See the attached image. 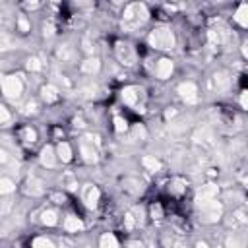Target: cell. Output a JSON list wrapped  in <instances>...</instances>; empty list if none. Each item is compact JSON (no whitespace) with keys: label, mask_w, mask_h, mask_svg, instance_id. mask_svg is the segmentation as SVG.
<instances>
[{"label":"cell","mask_w":248,"mask_h":248,"mask_svg":"<svg viewBox=\"0 0 248 248\" xmlns=\"http://www.w3.org/2000/svg\"><path fill=\"white\" fill-rule=\"evenodd\" d=\"M149 19V10L143 2H132L124 8V14H122V27L132 31V29H138L140 25H143L145 21Z\"/></svg>","instance_id":"1"},{"label":"cell","mask_w":248,"mask_h":248,"mask_svg":"<svg viewBox=\"0 0 248 248\" xmlns=\"http://www.w3.org/2000/svg\"><path fill=\"white\" fill-rule=\"evenodd\" d=\"M196 209L200 215L202 223H217L223 217V202H219L217 198L211 200H196Z\"/></svg>","instance_id":"2"},{"label":"cell","mask_w":248,"mask_h":248,"mask_svg":"<svg viewBox=\"0 0 248 248\" xmlns=\"http://www.w3.org/2000/svg\"><path fill=\"white\" fill-rule=\"evenodd\" d=\"M0 87H2V93L8 101L12 103H17L23 95V89H25V83L21 79L19 74H8V76H2L0 79Z\"/></svg>","instance_id":"3"},{"label":"cell","mask_w":248,"mask_h":248,"mask_svg":"<svg viewBox=\"0 0 248 248\" xmlns=\"http://www.w3.org/2000/svg\"><path fill=\"white\" fill-rule=\"evenodd\" d=\"M147 43L151 48H157V50H170L174 48L176 45V37L174 33L169 29V27H155L149 37H147Z\"/></svg>","instance_id":"4"},{"label":"cell","mask_w":248,"mask_h":248,"mask_svg":"<svg viewBox=\"0 0 248 248\" xmlns=\"http://www.w3.org/2000/svg\"><path fill=\"white\" fill-rule=\"evenodd\" d=\"M120 97H122V103H124L126 107H130V108H134V110H143L145 93H143L141 87H138V85H128V87L122 89Z\"/></svg>","instance_id":"5"},{"label":"cell","mask_w":248,"mask_h":248,"mask_svg":"<svg viewBox=\"0 0 248 248\" xmlns=\"http://www.w3.org/2000/svg\"><path fill=\"white\" fill-rule=\"evenodd\" d=\"M79 155H81V159L85 161V163H89V165H95L97 161H99V145L95 143V141H91L89 138H81L79 140Z\"/></svg>","instance_id":"6"},{"label":"cell","mask_w":248,"mask_h":248,"mask_svg":"<svg viewBox=\"0 0 248 248\" xmlns=\"http://www.w3.org/2000/svg\"><path fill=\"white\" fill-rule=\"evenodd\" d=\"M114 54H116V58H118V62L122 66H128L130 68V66H134L138 62V54H136L134 46L128 45V43H116Z\"/></svg>","instance_id":"7"},{"label":"cell","mask_w":248,"mask_h":248,"mask_svg":"<svg viewBox=\"0 0 248 248\" xmlns=\"http://www.w3.org/2000/svg\"><path fill=\"white\" fill-rule=\"evenodd\" d=\"M176 93H178V97H180V99H182L186 105H194V103H198V99H200L198 85H196L194 81H190V79H186V81L178 83Z\"/></svg>","instance_id":"8"},{"label":"cell","mask_w":248,"mask_h":248,"mask_svg":"<svg viewBox=\"0 0 248 248\" xmlns=\"http://www.w3.org/2000/svg\"><path fill=\"white\" fill-rule=\"evenodd\" d=\"M79 196H81V202H83L89 209H95L97 203H99V200H101L99 188H97L95 184H91V182H87V184H83V186L79 188Z\"/></svg>","instance_id":"9"},{"label":"cell","mask_w":248,"mask_h":248,"mask_svg":"<svg viewBox=\"0 0 248 248\" xmlns=\"http://www.w3.org/2000/svg\"><path fill=\"white\" fill-rule=\"evenodd\" d=\"M39 161L45 169H56L58 165V157H56V149L52 145H45L39 153Z\"/></svg>","instance_id":"10"},{"label":"cell","mask_w":248,"mask_h":248,"mask_svg":"<svg viewBox=\"0 0 248 248\" xmlns=\"http://www.w3.org/2000/svg\"><path fill=\"white\" fill-rule=\"evenodd\" d=\"M79 70H81V74H85V76H97V74L101 72V58L95 56V54L85 56V60L79 64Z\"/></svg>","instance_id":"11"},{"label":"cell","mask_w":248,"mask_h":248,"mask_svg":"<svg viewBox=\"0 0 248 248\" xmlns=\"http://www.w3.org/2000/svg\"><path fill=\"white\" fill-rule=\"evenodd\" d=\"M174 72V62L170 58H159L155 64V76L157 79H169Z\"/></svg>","instance_id":"12"},{"label":"cell","mask_w":248,"mask_h":248,"mask_svg":"<svg viewBox=\"0 0 248 248\" xmlns=\"http://www.w3.org/2000/svg\"><path fill=\"white\" fill-rule=\"evenodd\" d=\"M41 99L46 103V105H52L60 99V89L54 85V83H45L41 87Z\"/></svg>","instance_id":"13"},{"label":"cell","mask_w":248,"mask_h":248,"mask_svg":"<svg viewBox=\"0 0 248 248\" xmlns=\"http://www.w3.org/2000/svg\"><path fill=\"white\" fill-rule=\"evenodd\" d=\"M213 87L217 91H227L231 87V74L227 70H217L213 74Z\"/></svg>","instance_id":"14"},{"label":"cell","mask_w":248,"mask_h":248,"mask_svg":"<svg viewBox=\"0 0 248 248\" xmlns=\"http://www.w3.org/2000/svg\"><path fill=\"white\" fill-rule=\"evenodd\" d=\"M76 56H78V50H76L72 45H68V43L58 45V48H56V58H58L60 62H74Z\"/></svg>","instance_id":"15"},{"label":"cell","mask_w":248,"mask_h":248,"mask_svg":"<svg viewBox=\"0 0 248 248\" xmlns=\"http://www.w3.org/2000/svg\"><path fill=\"white\" fill-rule=\"evenodd\" d=\"M25 192H27L29 196H33V198L43 196V194H45V182H43L41 178H37V176H31V178L27 180Z\"/></svg>","instance_id":"16"},{"label":"cell","mask_w":248,"mask_h":248,"mask_svg":"<svg viewBox=\"0 0 248 248\" xmlns=\"http://www.w3.org/2000/svg\"><path fill=\"white\" fill-rule=\"evenodd\" d=\"M122 188H124L128 194H132V196H138V194L143 192V184H141V180L136 178V176L124 178V180H122Z\"/></svg>","instance_id":"17"},{"label":"cell","mask_w":248,"mask_h":248,"mask_svg":"<svg viewBox=\"0 0 248 248\" xmlns=\"http://www.w3.org/2000/svg\"><path fill=\"white\" fill-rule=\"evenodd\" d=\"M39 215H41V219H39V221H41L45 227H56V225H58V221H60V219H58V217H60V215H58V211H56V209H50V207L43 209Z\"/></svg>","instance_id":"18"},{"label":"cell","mask_w":248,"mask_h":248,"mask_svg":"<svg viewBox=\"0 0 248 248\" xmlns=\"http://www.w3.org/2000/svg\"><path fill=\"white\" fill-rule=\"evenodd\" d=\"M217 194H219V186L213 184V182H209V184H203L198 190L196 200H211V198H217Z\"/></svg>","instance_id":"19"},{"label":"cell","mask_w":248,"mask_h":248,"mask_svg":"<svg viewBox=\"0 0 248 248\" xmlns=\"http://www.w3.org/2000/svg\"><path fill=\"white\" fill-rule=\"evenodd\" d=\"M62 227H64L66 232H79V231H83V221L78 215H68L64 219Z\"/></svg>","instance_id":"20"},{"label":"cell","mask_w":248,"mask_h":248,"mask_svg":"<svg viewBox=\"0 0 248 248\" xmlns=\"http://www.w3.org/2000/svg\"><path fill=\"white\" fill-rule=\"evenodd\" d=\"M54 149H56L58 161H62V163H70L72 161V145L68 141H58V145Z\"/></svg>","instance_id":"21"},{"label":"cell","mask_w":248,"mask_h":248,"mask_svg":"<svg viewBox=\"0 0 248 248\" xmlns=\"http://www.w3.org/2000/svg\"><path fill=\"white\" fill-rule=\"evenodd\" d=\"M234 21L242 27V29H246V25H248V6H246V2H240L238 4V8H236V12H234Z\"/></svg>","instance_id":"22"},{"label":"cell","mask_w":248,"mask_h":248,"mask_svg":"<svg viewBox=\"0 0 248 248\" xmlns=\"http://www.w3.org/2000/svg\"><path fill=\"white\" fill-rule=\"evenodd\" d=\"M232 219H229V225L232 227H244L248 225V217H246V209L244 207H238V209H232Z\"/></svg>","instance_id":"23"},{"label":"cell","mask_w":248,"mask_h":248,"mask_svg":"<svg viewBox=\"0 0 248 248\" xmlns=\"http://www.w3.org/2000/svg\"><path fill=\"white\" fill-rule=\"evenodd\" d=\"M141 165H143L145 170H149V172H159V170H161V161H159L157 157H153V155H143V157H141Z\"/></svg>","instance_id":"24"},{"label":"cell","mask_w":248,"mask_h":248,"mask_svg":"<svg viewBox=\"0 0 248 248\" xmlns=\"http://www.w3.org/2000/svg\"><path fill=\"white\" fill-rule=\"evenodd\" d=\"M169 192H170L172 196H182V194H186V180H182V178H172V180L169 182Z\"/></svg>","instance_id":"25"},{"label":"cell","mask_w":248,"mask_h":248,"mask_svg":"<svg viewBox=\"0 0 248 248\" xmlns=\"http://www.w3.org/2000/svg\"><path fill=\"white\" fill-rule=\"evenodd\" d=\"M227 248H242L246 244V238L244 236H238V232H229V236L225 238L223 242Z\"/></svg>","instance_id":"26"},{"label":"cell","mask_w":248,"mask_h":248,"mask_svg":"<svg viewBox=\"0 0 248 248\" xmlns=\"http://www.w3.org/2000/svg\"><path fill=\"white\" fill-rule=\"evenodd\" d=\"M16 190V182L10 176H0V196H10Z\"/></svg>","instance_id":"27"},{"label":"cell","mask_w":248,"mask_h":248,"mask_svg":"<svg viewBox=\"0 0 248 248\" xmlns=\"http://www.w3.org/2000/svg\"><path fill=\"white\" fill-rule=\"evenodd\" d=\"M25 70L31 72V74H39V72L43 70L41 58H39V56H29V58L25 60Z\"/></svg>","instance_id":"28"},{"label":"cell","mask_w":248,"mask_h":248,"mask_svg":"<svg viewBox=\"0 0 248 248\" xmlns=\"http://www.w3.org/2000/svg\"><path fill=\"white\" fill-rule=\"evenodd\" d=\"M118 244H120V242H118V238H116L112 232H103L101 238H99V246H101V248H108V246L114 248V246H118Z\"/></svg>","instance_id":"29"},{"label":"cell","mask_w":248,"mask_h":248,"mask_svg":"<svg viewBox=\"0 0 248 248\" xmlns=\"http://www.w3.org/2000/svg\"><path fill=\"white\" fill-rule=\"evenodd\" d=\"M19 138H21L25 143H35V141H37V132H35L31 126H25V128L21 130Z\"/></svg>","instance_id":"30"},{"label":"cell","mask_w":248,"mask_h":248,"mask_svg":"<svg viewBox=\"0 0 248 248\" xmlns=\"http://www.w3.org/2000/svg\"><path fill=\"white\" fill-rule=\"evenodd\" d=\"M16 25H17V31L19 33H29L31 31V21L27 19V16H19L16 19Z\"/></svg>","instance_id":"31"},{"label":"cell","mask_w":248,"mask_h":248,"mask_svg":"<svg viewBox=\"0 0 248 248\" xmlns=\"http://www.w3.org/2000/svg\"><path fill=\"white\" fill-rule=\"evenodd\" d=\"M124 227H126L128 231H134L136 227H140V225H138V219H136V215L132 213V209L124 213Z\"/></svg>","instance_id":"32"},{"label":"cell","mask_w":248,"mask_h":248,"mask_svg":"<svg viewBox=\"0 0 248 248\" xmlns=\"http://www.w3.org/2000/svg\"><path fill=\"white\" fill-rule=\"evenodd\" d=\"M31 246H35V248H52L54 242L50 238H46V236H37V238H33Z\"/></svg>","instance_id":"33"},{"label":"cell","mask_w":248,"mask_h":248,"mask_svg":"<svg viewBox=\"0 0 248 248\" xmlns=\"http://www.w3.org/2000/svg\"><path fill=\"white\" fill-rule=\"evenodd\" d=\"M39 112V101L37 99H29L27 103H25V107H23V114H37Z\"/></svg>","instance_id":"34"},{"label":"cell","mask_w":248,"mask_h":248,"mask_svg":"<svg viewBox=\"0 0 248 248\" xmlns=\"http://www.w3.org/2000/svg\"><path fill=\"white\" fill-rule=\"evenodd\" d=\"M81 50H83L87 56L95 54V43H93L89 37H83V39H81Z\"/></svg>","instance_id":"35"},{"label":"cell","mask_w":248,"mask_h":248,"mask_svg":"<svg viewBox=\"0 0 248 248\" xmlns=\"http://www.w3.org/2000/svg\"><path fill=\"white\" fill-rule=\"evenodd\" d=\"M114 130H116L118 134H122V132H126V130H128V120H126L124 116H120V114H116V116H114Z\"/></svg>","instance_id":"36"},{"label":"cell","mask_w":248,"mask_h":248,"mask_svg":"<svg viewBox=\"0 0 248 248\" xmlns=\"http://www.w3.org/2000/svg\"><path fill=\"white\" fill-rule=\"evenodd\" d=\"M62 184H64L68 190H78V180L74 178V174H72V172H68V174H64V176H62Z\"/></svg>","instance_id":"37"},{"label":"cell","mask_w":248,"mask_h":248,"mask_svg":"<svg viewBox=\"0 0 248 248\" xmlns=\"http://www.w3.org/2000/svg\"><path fill=\"white\" fill-rule=\"evenodd\" d=\"M12 209H14V202H12L10 198L0 202V217H4V215H10V213H12Z\"/></svg>","instance_id":"38"},{"label":"cell","mask_w":248,"mask_h":248,"mask_svg":"<svg viewBox=\"0 0 248 248\" xmlns=\"http://www.w3.org/2000/svg\"><path fill=\"white\" fill-rule=\"evenodd\" d=\"M12 122V114H10V110L4 107V105H0V126H8Z\"/></svg>","instance_id":"39"},{"label":"cell","mask_w":248,"mask_h":248,"mask_svg":"<svg viewBox=\"0 0 248 248\" xmlns=\"http://www.w3.org/2000/svg\"><path fill=\"white\" fill-rule=\"evenodd\" d=\"M12 161V153L6 147H0V165H8Z\"/></svg>","instance_id":"40"},{"label":"cell","mask_w":248,"mask_h":248,"mask_svg":"<svg viewBox=\"0 0 248 248\" xmlns=\"http://www.w3.org/2000/svg\"><path fill=\"white\" fill-rule=\"evenodd\" d=\"M132 130H134V136H136V138H141V140L147 138V132H145V128H143L141 124H134Z\"/></svg>","instance_id":"41"},{"label":"cell","mask_w":248,"mask_h":248,"mask_svg":"<svg viewBox=\"0 0 248 248\" xmlns=\"http://www.w3.org/2000/svg\"><path fill=\"white\" fill-rule=\"evenodd\" d=\"M50 200H52L54 203H58V205H62V203L66 202V196H64V194H60V192H56V194H52V196H50Z\"/></svg>","instance_id":"42"},{"label":"cell","mask_w":248,"mask_h":248,"mask_svg":"<svg viewBox=\"0 0 248 248\" xmlns=\"http://www.w3.org/2000/svg\"><path fill=\"white\" fill-rule=\"evenodd\" d=\"M161 215H163L161 207H159V205H153V207H151V217H153V219H161Z\"/></svg>","instance_id":"43"},{"label":"cell","mask_w":248,"mask_h":248,"mask_svg":"<svg viewBox=\"0 0 248 248\" xmlns=\"http://www.w3.org/2000/svg\"><path fill=\"white\" fill-rule=\"evenodd\" d=\"M43 29H45V31H43V35H45V37H52V35H54V27H52L50 23H46Z\"/></svg>","instance_id":"44"},{"label":"cell","mask_w":248,"mask_h":248,"mask_svg":"<svg viewBox=\"0 0 248 248\" xmlns=\"http://www.w3.org/2000/svg\"><path fill=\"white\" fill-rule=\"evenodd\" d=\"M246 95H248V91H246V89H242V91H240V107H242V108H248V103H246Z\"/></svg>","instance_id":"45"},{"label":"cell","mask_w":248,"mask_h":248,"mask_svg":"<svg viewBox=\"0 0 248 248\" xmlns=\"http://www.w3.org/2000/svg\"><path fill=\"white\" fill-rule=\"evenodd\" d=\"M23 4H25L27 8H37V6H39V0H23Z\"/></svg>","instance_id":"46"},{"label":"cell","mask_w":248,"mask_h":248,"mask_svg":"<svg viewBox=\"0 0 248 248\" xmlns=\"http://www.w3.org/2000/svg\"><path fill=\"white\" fill-rule=\"evenodd\" d=\"M74 2H76V4H79V6H87L91 0H74Z\"/></svg>","instance_id":"47"},{"label":"cell","mask_w":248,"mask_h":248,"mask_svg":"<svg viewBox=\"0 0 248 248\" xmlns=\"http://www.w3.org/2000/svg\"><path fill=\"white\" fill-rule=\"evenodd\" d=\"M48 2H50V4H60L62 0H48Z\"/></svg>","instance_id":"48"},{"label":"cell","mask_w":248,"mask_h":248,"mask_svg":"<svg viewBox=\"0 0 248 248\" xmlns=\"http://www.w3.org/2000/svg\"><path fill=\"white\" fill-rule=\"evenodd\" d=\"M0 234H4V232H2V221H0Z\"/></svg>","instance_id":"49"},{"label":"cell","mask_w":248,"mask_h":248,"mask_svg":"<svg viewBox=\"0 0 248 248\" xmlns=\"http://www.w3.org/2000/svg\"><path fill=\"white\" fill-rule=\"evenodd\" d=\"M112 2H120V0H112Z\"/></svg>","instance_id":"50"}]
</instances>
